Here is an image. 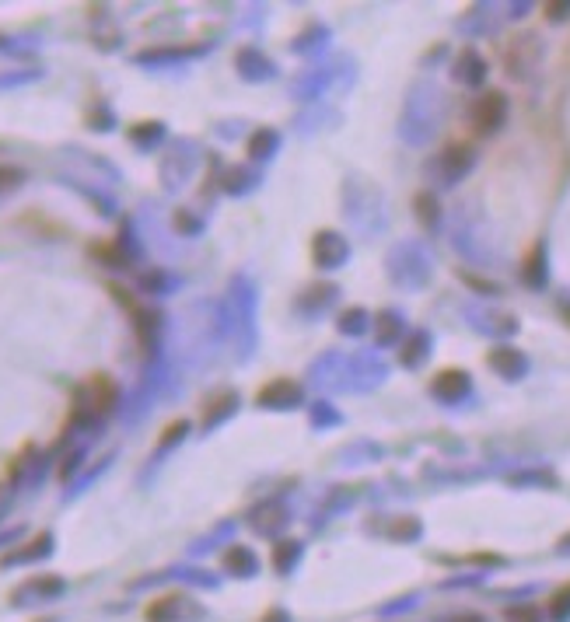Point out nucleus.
Here are the masks:
<instances>
[{
	"label": "nucleus",
	"instance_id": "obj_15",
	"mask_svg": "<svg viewBox=\"0 0 570 622\" xmlns=\"http://www.w3.org/2000/svg\"><path fill=\"white\" fill-rule=\"evenodd\" d=\"M567 315H570V311H567ZM567 322H570V318H567Z\"/></svg>",
	"mask_w": 570,
	"mask_h": 622
},
{
	"label": "nucleus",
	"instance_id": "obj_11",
	"mask_svg": "<svg viewBox=\"0 0 570 622\" xmlns=\"http://www.w3.org/2000/svg\"><path fill=\"white\" fill-rule=\"evenodd\" d=\"M504 622H543V616H539V608H532V605H511V608L504 612Z\"/></svg>",
	"mask_w": 570,
	"mask_h": 622
},
{
	"label": "nucleus",
	"instance_id": "obj_13",
	"mask_svg": "<svg viewBox=\"0 0 570 622\" xmlns=\"http://www.w3.org/2000/svg\"><path fill=\"white\" fill-rule=\"evenodd\" d=\"M567 11H570V4H546V18H567Z\"/></svg>",
	"mask_w": 570,
	"mask_h": 622
},
{
	"label": "nucleus",
	"instance_id": "obj_9",
	"mask_svg": "<svg viewBox=\"0 0 570 622\" xmlns=\"http://www.w3.org/2000/svg\"><path fill=\"white\" fill-rule=\"evenodd\" d=\"M417 217H420L423 228H434V224H438L441 210H438V199H434L430 192H420V196H417Z\"/></svg>",
	"mask_w": 570,
	"mask_h": 622
},
{
	"label": "nucleus",
	"instance_id": "obj_7",
	"mask_svg": "<svg viewBox=\"0 0 570 622\" xmlns=\"http://www.w3.org/2000/svg\"><path fill=\"white\" fill-rule=\"evenodd\" d=\"M144 616H148V622H175L182 616V598L179 595H165V598L150 601Z\"/></svg>",
	"mask_w": 570,
	"mask_h": 622
},
{
	"label": "nucleus",
	"instance_id": "obj_8",
	"mask_svg": "<svg viewBox=\"0 0 570 622\" xmlns=\"http://www.w3.org/2000/svg\"><path fill=\"white\" fill-rule=\"evenodd\" d=\"M459 77L462 81H469V84H476V81H483V73H487V67H483V60L472 53V49H466L462 56H459Z\"/></svg>",
	"mask_w": 570,
	"mask_h": 622
},
{
	"label": "nucleus",
	"instance_id": "obj_2",
	"mask_svg": "<svg viewBox=\"0 0 570 622\" xmlns=\"http://www.w3.org/2000/svg\"><path fill=\"white\" fill-rule=\"evenodd\" d=\"M116 399H120V388H116V382H112V378H105V374H95L92 382L81 388V395H77V406H88L92 413H95V416H105V413H112Z\"/></svg>",
	"mask_w": 570,
	"mask_h": 622
},
{
	"label": "nucleus",
	"instance_id": "obj_1",
	"mask_svg": "<svg viewBox=\"0 0 570 622\" xmlns=\"http://www.w3.org/2000/svg\"><path fill=\"white\" fill-rule=\"evenodd\" d=\"M504 116H507V98L500 95V92L479 95L469 109V120H472V130H476V133H494L497 126L504 122Z\"/></svg>",
	"mask_w": 570,
	"mask_h": 622
},
{
	"label": "nucleus",
	"instance_id": "obj_12",
	"mask_svg": "<svg viewBox=\"0 0 570 622\" xmlns=\"http://www.w3.org/2000/svg\"><path fill=\"white\" fill-rule=\"evenodd\" d=\"M567 608H570V588H564V591H556V601H553V619H564L567 616Z\"/></svg>",
	"mask_w": 570,
	"mask_h": 622
},
{
	"label": "nucleus",
	"instance_id": "obj_14",
	"mask_svg": "<svg viewBox=\"0 0 570 622\" xmlns=\"http://www.w3.org/2000/svg\"><path fill=\"white\" fill-rule=\"evenodd\" d=\"M448 622H483L479 616H455V619H448Z\"/></svg>",
	"mask_w": 570,
	"mask_h": 622
},
{
	"label": "nucleus",
	"instance_id": "obj_3",
	"mask_svg": "<svg viewBox=\"0 0 570 622\" xmlns=\"http://www.w3.org/2000/svg\"><path fill=\"white\" fill-rule=\"evenodd\" d=\"M472 165V147L469 144H451L441 151V158H438V168L445 171L448 182H455L459 175H466Z\"/></svg>",
	"mask_w": 570,
	"mask_h": 622
},
{
	"label": "nucleus",
	"instance_id": "obj_4",
	"mask_svg": "<svg viewBox=\"0 0 570 622\" xmlns=\"http://www.w3.org/2000/svg\"><path fill=\"white\" fill-rule=\"evenodd\" d=\"M430 392H434L438 399H448V403H451V399H459V395L469 392V374H466V371H455V367H451V371H441V374L430 382Z\"/></svg>",
	"mask_w": 570,
	"mask_h": 622
},
{
	"label": "nucleus",
	"instance_id": "obj_6",
	"mask_svg": "<svg viewBox=\"0 0 570 622\" xmlns=\"http://www.w3.org/2000/svg\"><path fill=\"white\" fill-rule=\"evenodd\" d=\"M490 367H497L504 378H521V371H525V357H521L518 350H511V346H497V350H490Z\"/></svg>",
	"mask_w": 570,
	"mask_h": 622
},
{
	"label": "nucleus",
	"instance_id": "obj_5",
	"mask_svg": "<svg viewBox=\"0 0 570 622\" xmlns=\"http://www.w3.org/2000/svg\"><path fill=\"white\" fill-rule=\"evenodd\" d=\"M298 399H301V388L295 382H287V378L270 382L263 392H259V403H263V406H295Z\"/></svg>",
	"mask_w": 570,
	"mask_h": 622
},
{
	"label": "nucleus",
	"instance_id": "obj_10",
	"mask_svg": "<svg viewBox=\"0 0 570 622\" xmlns=\"http://www.w3.org/2000/svg\"><path fill=\"white\" fill-rule=\"evenodd\" d=\"M224 567L231 570V574H252V552L248 549H231L227 556H224Z\"/></svg>",
	"mask_w": 570,
	"mask_h": 622
}]
</instances>
